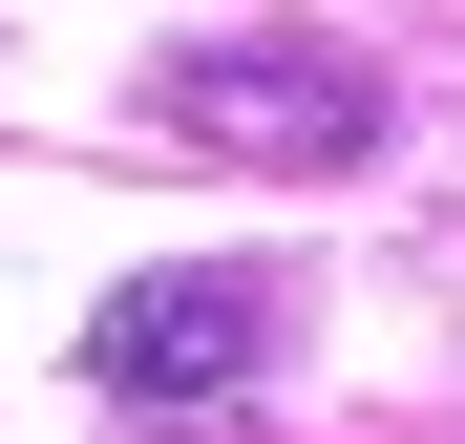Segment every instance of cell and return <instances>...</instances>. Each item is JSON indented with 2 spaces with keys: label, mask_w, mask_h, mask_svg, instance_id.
Listing matches in <instances>:
<instances>
[{
  "label": "cell",
  "mask_w": 465,
  "mask_h": 444,
  "mask_svg": "<svg viewBox=\"0 0 465 444\" xmlns=\"http://www.w3.org/2000/svg\"><path fill=\"white\" fill-rule=\"evenodd\" d=\"M148 106H170L212 170H360V148H381V64L254 22V43H170V64H148Z\"/></svg>",
  "instance_id": "6da1fadb"
},
{
  "label": "cell",
  "mask_w": 465,
  "mask_h": 444,
  "mask_svg": "<svg viewBox=\"0 0 465 444\" xmlns=\"http://www.w3.org/2000/svg\"><path fill=\"white\" fill-rule=\"evenodd\" d=\"M85 381H106L127 423L254 402V381H275V275H127L106 318H85Z\"/></svg>",
  "instance_id": "7a4b0ae2"
}]
</instances>
